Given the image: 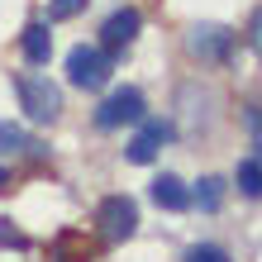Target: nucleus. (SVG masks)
Wrapping results in <instances>:
<instances>
[{
  "label": "nucleus",
  "mask_w": 262,
  "mask_h": 262,
  "mask_svg": "<svg viewBox=\"0 0 262 262\" xmlns=\"http://www.w3.org/2000/svg\"><path fill=\"white\" fill-rule=\"evenodd\" d=\"M172 134H177V129L167 124V119H148V124H143V134H134V143H129V162H138V167H143V162H152L162 143H172Z\"/></svg>",
  "instance_id": "obj_7"
},
{
  "label": "nucleus",
  "mask_w": 262,
  "mask_h": 262,
  "mask_svg": "<svg viewBox=\"0 0 262 262\" xmlns=\"http://www.w3.org/2000/svg\"><path fill=\"white\" fill-rule=\"evenodd\" d=\"M19 43H24V57H29V62H48V57H53V34H48V24H29Z\"/></svg>",
  "instance_id": "obj_9"
},
{
  "label": "nucleus",
  "mask_w": 262,
  "mask_h": 262,
  "mask_svg": "<svg viewBox=\"0 0 262 262\" xmlns=\"http://www.w3.org/2000/svg\"><path fill=\"white\" fill-rule=\"evenodd\" d=\"M96 220H100V238L105 243H124V238L138 234V205L129 195H105Z\"/></svg>",
  "instance_id": "obj_3"
},
{
  "label": "nucleus",
  "mask_w": 262,
  "mask_h": 262,
  "mask_svg": "<svg viewBox=\"0 0 262 262\" xmlns=\"http://www.w3.org/2000/svg\"><path fill=\"white\" fill-rule=\"evenodd\" d=\"M152 205H158V210H186V205H191L186 181L172 177V172H162L158 181H152Z\"/></svg>",
  "instance_id": "obj_8"
},
{
  "label": "nucleus",
  "mask_w": 262,
  "mask_h": 262,
  "mask_svg": "<svg viewBox=\"0 0 262 262\" xmlns=\"http://www.w3.org/2000/svg\"><path fill=\"white\" fill-rule=\"evenodd\" d=\"M186 53L195 62H224L234 53V34L224 24H191L186 29Z\"/></svg>",
  "instance_id": "obj_5"
},
{
  "label": "nucleus",
  "mask_w": 262,
  "mask_h": 262,
  "mask_svg": "<svg viewBox=\"0 0 262 262\" xmlns=\"http://www.w3.org/2000/svg\"><path fill=\"white\" fill-rule=\"evenodd\" d=\"M234 181H238V191L248 195V200H262V162H257V158H248V162H238V172H234Z\"/></svg>",
  "instance_id": "obj_11"
},
{
  "label": "nucleus",
  "mask_w": 262,
  "mask_h": 262,
  "mask_svg": "<svg viewBox=\"0 0 262 262\" xmlns=\"http://www.w3.org/2000/svg\"><path fill=\"white\" fill-rule=\"evenodd\" d=\"M10 186V172H5V167H0V191H5Z\"/></svg>",
  "instance_id": "obj_18"
},
{
  "label": "nucleus",
  "mask_w": 262,
  "mask_h": 262,
  "mask_svg": "<svg viewBox=\"0 0 262 262\" xmlns=\"http://www.w3.org/2000/svg\"><path fill=\"white\" fill-rule=\"evenodd\" d=\"M143 91H134V86H119L110 91V96L100 100V110H96V124L100 129H119V124H138L143 119Z\"/></svg>",
  "instance_id": "obj_4"
},
{
  "label": "nucleus",
  "mask_w": 262,
  "mask_h": 262,
  "mask_svg": "<svg viewBox=\"0 0 262 262\" xmlns=\"http://www.w3.org/2000/svg\"><path fill=\"white\" fill-rule=\"evenodd\" d=\"M138 29H143V14H138L134 5H124V10H115L110 19L100 24V43H105V53H124L129 43L138 38Z\"/></svg>",
  "instance_id": "obj_6"
},
{
  "label": "nucleus",
  "mask_w": 262,
  "mask_h": 262,
  "mask_svg": "<svg viewBox=\"0 0 262 262\" xmlns=\"http://www.w3.org/2000/svg\"><path fill=\"white\" fill-rule=\"evenodd\" d=\"M243 124H248V134H253V148L262 152V105H253V110L243 115Z\"/></svg>",
  "instance_id": "obj_15"
},
{
  "label": "nucleus",
  "mask_w": 262,
  "mask_h": 262,
  "mask_svg": "<svg viewBox=\"0 0 262 262\" xmlns=\"http://www.w3.org/2000/svg\"><path fill=\"white\" fill-rule=\"evenodd\" d=\"M186 262H229V253L214 243H195V248H186Z\"/></svg>",
  "instance_id": "obj_14"
},
{
  "label": "nucleus",
  "mask_w": 262,
  "mask_h": 262,
  "mask_svg": "<svg viewBox=\"0 0 262 262\" xmlns=\"http://www.w3.org/2000/svg\"><path fill=\"white\" fill-rule=\"evenodd\" d=\"M14 91H19V105L34 124H53L62 115V91H57L43 72H19L14 76Z\"/></svg>",
  "instance_id": "obj_1"
},
{
  "label": "nucleus",
  "mask_w": 262,
  "mask_h": 262,
  "mask_svg": "<svg viewBox=\"0 0 262 262\" xmlns=\"http://www.w3.org/2000/svg\"><path fill=\"white\" fill-rule=\"evenodd\" d=\"M191 205H200L205 214H220V205H224V181L220 177H200L195 191H191Z\"/></svg>",
  "instance_id": "obj_10"
},
{
  "label": "nucleus",
  "mask_w": 262,
  "mask_h": 262,
  "mask_svg": "<svg viewBox=\"0 0 262 262\" xmlns=\"http://www.w3.org/2000/svg\"><path fill=\"white\" fill-rule=\"evenodd\" d=\"M86 10V0H48V19L62 24V19H76V14Z\"/></svg>",
  "instance_id": "obj_13"
},
{
  "label": "nucleus",
  "mask_w": 262,
  "mask_h": 262,
  "mask_svg": "<svg viewBox=\"0 0 262 262\" xmlns=\"http://www.w3.org/2000/svg\"><path fill=\"white\" fill-rule=\"evenodd\" d=\"M110 72H115V62H110L105 48H86V43H76V48L67 53V81L76 91H100L105 81H110Z\"/></svg>",
  "instance_id": "obj_2"
},
{
  "label": "nucleus",
  "mask_w": 262,
  "mask_h": 262,
  "mask_svg": "<svg viewBox=\"0 0 262 262\" xmlns=\"http://www.w3.org/2000/svg\"><path fill=\"white\" fill-rule=\"evenodd\" d=\"M0 248H24V234L10 220H0Z\"/></svg>",
  "instance_id": "obj_16"
},
{
  "label": "nucleus",
  "mask_w": 262,
  "mask_h": 262,
  "mask_svg": "<svg viewBox=\"0 0 262 262\" xmlns=\"http://www.w3.org/2000/svg\"><path fill=\"white\" fill-rule=\"evenodd\" d=\"M24 148H29V134L19 124H10V119H0V158H14Z\"/></svg>",
  "instance_id": "obj_12"
},
{
  "label": "nucleus",
  "mask_w": 262,
  "mask_h": 262,
  "mask_svg": "<svg viewBox=\"0 0 262 262\" xmlns=\"http://www.w3.org/2000/svg\"><path fill=\"white\" fill-rule=\"evenodd\" d=\"M248 43H253V53L262 57V10L253 14V24H248Z\"/></svg>",
  "instance_id": "obj_17"
}]
</instances>
